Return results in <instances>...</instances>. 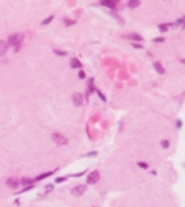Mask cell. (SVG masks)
<instances>
[{"label":"cell","instance_id":"2e32d148","mask_svg":"<svg viewBox=\"0 0 185 207\" xmlns=\"http://www.w3.org/2000/svg\"><path fill=\"white\" fill-rule=\"evenodd\" d=\"M160 144H162L163 149H169V148H170V141H169V139H163Z\"/></svg>","mask_w":185,"mask_h":207},{"label":"cell","instance_id":"8992f818","mask_svg":"<svg viewBox=\"0 0 185 207\" xmlns=\"http://www.w3.org/2000/svg\"><path fill=\"white\" fill-rule=\"evenodd\" d=\"M125 39H130V40H134V42H142V36L141 35H137V33H130V35H125Z\"/></svg>","mask_w":185,"mask_h":207},{"label":"cell","instance_id":"52a82bcc","mask_svg":"<svg viewBox=\"0 0 185 207\" xmlns=\"http://www.w3.org/2000/svg\"><path fill=\"white\" fill-rule=\"evenodd\" d=\"M69 65H71V68L73 69H78V68H82V62L78 60V58H72L71 62H69Z\"/></svg>","mask_w":185,"mask_h":207},{"label":"cell","instance_id":"f546056e","mask_svg":"<svg viewBox=\"0 0 185 207\" xmlns=\"http://www.w3.org/2000/svg\"><path fill=\"white\" fill-rule=\"evenodd\" d=\"M133 47H134V48H142V46H141V44H137V43L133 44Z\"/></svg>","mask_w":185,"mask_h":207},{"label":"cell","instance_id":"5bb4252c","mask_svg":"<svg viewBox=\"0 0 185 207\" xmlns=\"http://www.w3.org/2000/svg\"><path fill=\"white\" fill-rule=\"evenodd\" d=\"M169 28H171V24H160V25H157V29L160 32H166Z\"/></svg>","mask_w":185,"mask_h":207},{"label":"cell","instance_id":"6da1fadb","mask_svg":"<svg viewBox=\"0 0 185 207\" xmlns=\"http://www.w3.org/2000/svg\"><path fill=\"white\" fill-rule=\"evenodd\" d=\"M8 44L10 46H14L15 50H19L22 44V35H13L8 37Z\"/></svg>","mask_w":185,"mask_h":207},{"label":"cell","instance_id":"3957f363","mask_svg":"<svg viewBox=\"0 0 185 207\" xmlns=\"http://www.w3.org/2000/svg\"><path fill=\"white\" fill-rule=\"evenodd\" d=\"M53 139L58 144V145H66L68 144V138H65L64 136H61L58 133H54L53 134Z\"/></svg>","mask_w":185,"mask_h":207},{"label":"cell","instance_id":"603a6c76","mask_svg":"<svg viewBox=\"0 0 185 207\" xmlns=\"http://www.w3.org/2000/svg\"><path fill=\"white\" fill-rule=\"evenodd\" d=\"M97 94H98V97H100V98H101V100L104 101V102H105V101H107V98H105V95H104V94L101 93L100 90H97Z\"/></svg>","mask_w":185,"mask_h":207},{"label":"cell","instance_id":"8fae6325","mask_svg":"<svg viewBox=\"0 0 185 207\" xmlns=\"http://www.w3.org/2000/svg\"><path fill=\"white\" fill-rule=\"evenodd\" d=\"M94 91V79H89V84H87V95H89L90 93H92Z\"/></svg>","mask_w":185,"mask_h":207},{"label":"cell","instance_id":"1f68e13d","mask_svg":"<svg viewBox=\"0 0 185 207\" xmlns=\"http://www.w3.org/2000/svg\"><path fill=\"white\" fill-rule=\"evenodd\" d=\"M182 19H184V21H185V17H182Z\"/></svg>","mask_w":185,"mask_h":207},{"label":"cell","instance_id":"9a60e30c","mask_svg":"<svg viewBox=\"0 0 185 207\" xmlns=\"http://www.w3.org/2000/svg\"><path fill=\"white\" fill-rule=\"evenodd\" d=\"M54 171H48V173H46V174H40V175H37L33 181H39V179H43V178H47V177H50L51 174H53Z\"/></svg>","mask_w":185,"mask_h":207},{"label":"cell","instance_id":"277c9868","mask_svg":"<svg viewBox=\"0 0 185 207\" xmlns=\"http://www.w3.org/2000/svg\"><path fill=\"white\" fill-rule=\"evenodd\" d=\"M86 191V185H78L75 188H72V195H75V196H82L83 193Z\"/></svg>","mask_w":185,"mask_h":207},{"label":"cell","instance_id":"d6986e66","mask_svg":"<svg viewBox=\"0 0 185 207\" xmlns=\"http://www.w3.org/2000/svg\"><path fill=\"white\" fill-rule=\"evenodd\" d=\"M138 167H141V168H144V170H148V164L146 163H144V162H138Z\"/></svg>","mask_w":185,"mask_h":207},{"label":"cell","instance_id":"d4e9b609","mask_svg":"<svg viewBox=\"0 0 185 207\" xmlns=\"http://www.w3.org/2000/svg\"><path fill=\"white\" fill-rule=\"evenodd\" d=\"M175 126H177V129H181V127H182V121L178 119V120L175 121Z\"/></svg>","mask_w":185,"mask_h":207},{"label":"cell","instance_id":"f1b7e54d","mask_svg":"<svg viewBox=\"0 0 185 207\" xmlns=\"http://www.w3.org/2000/svg\"><path fill=\"white\" fill-rule=\"evenodd\" d=\"M65 24H66V25H73L75 22H73V21H69V19H65Z\"/></svg>","mask_w":185,"mask_h":207},{"label":"cell","instance_id":"9c48e42d","mask_svg":"<svg viewBox=\"0 0 185 207\" xmlns=\"http://www.w3.org/2000/svg\"><path fill=\"white\" fill-rule=\"evenodd\" d=\"M101 4H102V6H105V7L115 8L118 3H116V1H112V0H104V1H101Z\"/></svg>","mask_w":185,"mask_h":207},{"label":"cell","instance_id":"ffe728a7","mask_svg":"<svg viewBox=\"0 0 185 207\" xmlns=\"http://www.w3.org/2000/svg\"><path fill=\"white\" fill-rule=\"evenodd\" d=\"M110 14H112V17H113V18H116V19H118V21L120 22V24H123V19H122V18L119 17V15L116 14V13H113V11H112V13H110Z\"/></svg>","mask_w":185,"mask_h":207},{"label":"cell","instance_id":"e0dca14e","mask_svg":"<svg viewBox=\"0 0 185 207\" xmlns=\"http://www.w3.org/2000/svg\"><path fill=\"white\" fill-rule=\"evenodd\" d=\"M175 25H177V26H182V28H185V21H184V19H182V17L180 18V19H177V21H175Z\"/></svg>","mask_w":185,"mask_h":207},{"label":"cell","instance_id":"44dd1931","mask_svg":"<svg viewBox=\"0 0 185 207\" xmlns=\"http://www.w3.org/2000/svg\"><path fill=\"white\" fill-rule=\"evenodd\" d=\"M51 21H53V15H50L48 18H46V19L42 22V25H47V24H48V22H51Z\"/></svg>","mask_w":185,"mask_h":207},{"label":"cell","instance_id":"484cf974","mask_svg":"<svg viewBox=\"0 0 185 207\" xmlns=\"http://www.w3.org/2000/svg\"><path fill=\"white\" fill-rule=\"evenodd\" d=\"M65 179H66V177H60V178H57V179H55V182H57V184H60V182L65 181Z\"/></svg>","mask_w":185,"mask_h":207},{"label":"cell","instance_id":"4dcf8cb0","mask_svg":"<svg viewBox=\"0 0 185 207\" xmlns=\"http://www.w3.org/2000/svg\"><path fill=\"white\" fill-rule=\"evenodd\" d=\"M51 189H53V186H51V185H48V186L46 188V191H51Z\"/></svg>","mask_w":185,"mask_h":207},{"label":"cell","instance_id":"30bf717a","mask_svg":"<svg viewBox=\"0 0 185 207\" xmlns=\"http://www.w3.org/2000/svg\"><path fill=\"white\" fill-rule=\"evenodd\" d=\"M18 184H19V182H18V179H15V178H8L7 179V185L10 186V188H17Z\"/></svg>","mask_w":185,"mask_h":207},{"label":"cell","instance_id":"83f0119b","mask_svg":"<svg viewBox=\"0 0 185 207\" xmlns=\"http://www.w3.org/2000/svg\"><path fill=\"white\" fill-rule=\"evenodd\" d=\"M97 155V152H89V153H86L84 156H95Z\"/></svg>","mask_w":185,"mask_h":207},{"label":"cell","instance_id":"7402d4cb","mask_svg":"<svg viewBox=\"0 0 185 207\" xmlns=\"http://www.w3.org/2000/svg\"><path fill=\"white\" fill-rule=\"evenodd\" d=\"M54 54H57V55H61V57H64V55H66V51H60V50H54Z\"/></svg>","mask_w":185,"mask_h":207},{"label":"cell","instance_id":"4fadbf2b","mask_svg":"<svg viewBox=\"0 0 185 207\" xmlns=\"http://www.w3.org/2000/svg\"><path fill=\"white\" fill-rule=\"evenodd\" d=\"M139 3H141L139 0H130V1H127V6L130 8H135V7H138L139 6Z\"/></svg>","mask_w":185,"mask_h":207},{"label":"cell","instance_id":"cb8c5ba5","mask_svg":"<svg viewBox=\"0 0 185 207\" xmlns=\"http://www.w3.org/2000/svg\"><path fill=\"white\" fill-rule=\"evenodd\" d=\"M153 42H155V43H163V42H164V37H155V39H153Z\"/></svg>","mask_w":185,"mask_h":207},{"label":"cell","instance_id":"7c38bea8","mask_svg":"<svg viewBox=\"0 0 185 207\" xmlns=\"http://www.w3.org/2000/svg\"><path fill=\"white\" fill-rule=\"evenodd\" d=\"M7 51V43L3 42V40H0V55H4Z\"/></svg>","mask_w":185,"mask_h":207},{"label":"cell","instance_id":"4316f807","mask_svg":"<svg viewBox=\"0 0 185 207\" xmlns=\"http://www.w3.org/2000/svg\"><path fill=\"white\" fill-rule=\"evenodd\" d=\"M79 77H80V79H84L86 77V73L83 71H80V72H79Z\"/></svg>","mask_w":185,"mask_h":207},{"label":"cell","instance_id":"ac0fdd59","mask_svg":"<svg viewBox=\"0 0 185 207\" xmlns=\"http://www.w3.org/2000/svg\"><path fill=\"white\" fill-rule=\"evenodd\" d=\"M22 185H32L33 184V179H28V178H22Z\"/></svg>","mask_w":185,"mask_h":207},{"label":"cell","instance_id":"ba28073f","mask_svg":"<svg viewBox=\"0 0 185 207\" xmlns=\"http://www.w3.org/2000/svg\"><path fill=\"white\" fill-rule=\"evenodd\" d=\"M153 68L156 69V72L157 73H160V75H164V68L163 66H162V64H160V62H157V61H155V62H153Z\"/></svg>","mask_w":185,"mask_h":207},{"label":"cell","instance_id":"5b68a950","mask_svg":"<svg viewBox=\"0 0 185 207\" xmlns=\"http://www.w3.org/2000/svg\"><path fill=\"white\" fill-rule=\"evenodd\" d=\"M72 101H73V104H75L76 106H80L83 104V95L80 93H75L72 95Z\"/></svg>","mask_w":185,"mask_h":207},{"label":"cell","instance_id":"7a4b0ae2","mask_svg":"<svg viewBox=\"0 0 185 207\" xmlns=\"http://www.w3.org/2000/svg\"><path fill=\"white\" fill-rule=\"evenodd\" d=\"M100 181V171H91L87 177V182L89 184H97Z\"/></svg>","mask_w":185,"mask_h":207}]
</instances>
